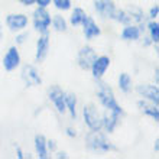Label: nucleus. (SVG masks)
<instances>
[{"label":"nucleus","instance_id":"obj_1","mask_svg":"<svg viewBox=\"0 0 159 159\" xmlns=\"http://www.w3.org/2000/svg\"><path fill=\"white\" fill-rule=\"evenodd\" d=\"M97 97L100 100L101 106L104 107L106 110H110L113 113L119 114V116H123L125 111L120 107V104L117 103L116 97H114L113 90L104 83H98V88H97Z\"/></svg>","mask_w":159,"mask_h":159},{"label":"nucleus","instance_id":"obj_2","mask_svg":"<svg viewBox=\"0 0 159 159\" xmlns=\"http://www.w3.org/2000/svg\"><path fill=\"white\" fill-rule=\"evenodd\" d=\"M85 143L87 146L91 149V151H96V152H110V151H116L117 148L111 145V142L107 140L104 134L98 132H90V133L85 136Z\"/></svg>","mask_w":159,"mask_h":159},{"label":"nucleus","instance_id":"obj_3","mask_svg":"<svg viewBox=\"0 0 159 159\" xmlns=\"http://www.w3.org/2000/svg\"><path fill=\"white\" fill-rule=\"evenodd\" d=\"M84 121H85V125L88 126V129L93 130V132H98L101 130L103 125H101V116L100 113L97 111L96 106L94 104H87L84 106Z\"/></svg>","mask_w":159,"mask_h":159},{"label":"nucleus","instance_id":"obj_4","mask_svg":"<svg viewBox=\"0 0 159 159\" xmlns=\"http://www.w3.org/2000/svg\"><path fill=\"white\" fill-rule=\"evenodd\" d=\"M51 26V15L45 7H39L34 12V28L38 32H46Z\"/></svg>","mask_w":159,"mask_h":159},{"label":"nucleus","instance_id":"obj_5","mask_svg":"<svg viewBox=\"0 0 159 159\" xmlns=\"http://www.w3.org/2000/svg\"><path fill=\"white\" fill-rule=\"evenodd\" d=\"M48 97L54 103L55 109L58 110V113L61 114L65 113V110H67V107H65V93L62 91V88L59 85H52L48 90Z\"/></svg>","mask_w":159,"mask_h":159},{"label":"nucleus","instance_id":"obj_6","mask_svg":"<svg viewBox=\"0 0 159 159\" xmlns=\"http://www.w3.org/2000/svg\"><path fill=\"white\" fill-rule=\"evenodd\" d=\"M96 58H97V54L91 46H83L78 52L77 61H78V65L81 70H90Z\"/></svg>","mask_w":159,"mask_h":159},{"label":"nucleus","instance_id":"obj_7","mask_svg":"<svg viewBox=\"0 0 159 159\" xmlns=\"http://www.w3.org/2000/svg\"><path fill=\"white\" fill-rule=\"evenodd\" d=\"M22 80L26 87H36L42 84V78L34 65H25L22 68Z\"/></svg>","mask_w":159,"mask_h":159},{"label":"nucleus","instance_id":"obj_8","mask_svg":"<svg viewBox=\"0 0 159 159\" xmlns=\"http://www.w3.org/2000/svg\"><path fill=\"white\" fill-rule=\"evenodd\" d=\"M28 16L23 13H12L6 17V25L12 32H20L28 26Z\"/></svg>","mask_w":159,"mask_h":159},{"label":"nucleus","instance_id":"obj_9","mask_svg":"<svg viewBox=\"0 0 159 159\" xmlns=\"http://www.w3.org/2000/svg\"><path fill=\"white\" fill-rule=\"evenodd\" d=\"M136 91L140 97L146 98L148 101H151L153 104L158 106L159 103V90L158 85H152V84H140L136 87Z\"/></svg>","mask_w":159,"mask_h":159},{"label":"nucleus","instance_id":"obj_10","mask_svg":"<svg viewBox=\"0 0 159 159\" xmlns=\"http://www.w3.org/2000/svg\"><path fill=\"white\" fill-rule=\"evenodd\" d=\"M20 64V55H19V51H17L16 46H10L6 52L3 58V67L6 71H13L16 70Z\"/></svg>","mask_w":159,"mask_h":159},{"label":"nucleus","instance_id":"obj_11","mask_svg":"<svg viewBox=\"0 0 159 159\" xmlns=\"http://www.w3.org/2000/svg\"><path fill=\"white\" fill-rule=\"evenodd\" d=\"M94 9L103 19H111L116 6L113 0H94Z\"/></svg>","mask_w":159,"mask_h":159},{"label":"nucleus","instance_id":"obj_12","mask_svg":"<svg viewBox=\"0 0 159 159\" xmlns=\"http://www.w3.org/2000/svg\"><path fill=\"white\" fill-rule=\"evenodd\" d=\"M109 67H110V58L106 57V55H101V57H97V58L94 59V62H93L90 70H91L94 78L100 80L101 77L106 74V71H107Z\"/></svg>","mask_w":159,"mask_h":159},{"label":"nucleus","instance_id":"obj_13","mask_svg":"<svg viewBox=\"0 0 159 159\" xmlns=\"http://www.w3.org/2000/svg\"><path fill=\"white\" fill-rule=\"evenodd\" d=\"M83 32H84V36L90 41V39L93 38H97V36H100L101 35V29L98 28V25H97L96 22L93 20V17H90L87 15V16L84 17L83 20Z\"/></svg>","mask_w":159,"mask_h":159},{"label":"nucleus","instance_id":"obj_14","mask_svg":"<svg viewBox=\"0 0 159 159\" xmlns=\"http://www.w3.org/2000/svg\"><path fill=\"white\" fill-rule=\"evenodd\" d=\"M48 51H49V34L46 30V32H42L36 42V61L38 62H42L46 58Z\"/></svg>","mask_w":159,"mask_h":159},{"label":"nucleus","instance_id":"obj_15","mask_svg":"<svg viewBox=\"0 0 159 159\" xmlns=\"http://www.w3.org/2000/svg\"><path fill=\"white\" fill-rule=\"evenodd\" d=\"M119 119L120 116L113 111H110V110H106V113L101 116V125L103 127L106 129L107 133H113L114 129H116V126L119 125Z\"/></svg>","mask_w":159,"mask_h":159},{"label":"nucleus","instance_id":"obj_16","mask_svg":"<svg viewBox=\"0 0 159 159\" xmlns=\"http://www.w3.org/2000/svg\"><path fill=\"white\" fill-rule=\"evenodd\" d=\"M138 107L140 109L143 114H146L149 117H152L155 121L159 120V110H158V106L153 104V103H148L145 100H139L138 101Z\"/></svg>","mask_w":159,"mask_h":159},{"label":"nucleus","instance_id":"obj_17","mask_svg":"<svg viewBox=\"0 0 159 159\" xmlns=\"http://www.w3.org/2000/svg\"><path fill=\"white\" fill-rule=\"evenodd\" d=\"M35 151L39 159H46L49 158L48 155V148H46V139L43 134H36L35 136Z\"/></svg>","mask_w":159,"mask_h":159},{"label":"nucleus","instance_id":"obj_18","mask_svg":"<svg viewBox=\"0 0 159 159\" xmlns=\"http://www.w3.org/2000/svg\"><path fill=\"white\" fill-rule=\"evenodd\" d=\"M142 35V30L139 26L134 25H126V28L121 30V39L123 41H138Z\"/></svg>","mask_w":159,"mask_h":159},{"label":"nucleus","instance_id":"obj_19","mask_svg":"<svg viewBox=\"0 0 159 159\" xmlns=\"http://www.w3.org/2000/svg\"><path fill=\"white\" fill-rule=\"evenodd\" d=\"M126 10L129 13L132 23H139L140 25L142 22H145V15H143V10L140 7H138V6H129Z\"/></svg>","mask_w":159,"mask_h":159},{"label":"nucleus","instance_id":"obj_20","mask_svg":"<svg viewBox=\"0 0 159 159\" xmlns=\"http://www.w3.org/2000/svg\"><path fill=\"white\" fill-rule=\"evenodd\" d=\"M65 107L70 110L71 117L75 120L77 119V97L72 93H65Z\"/></svg>","mask_w":159,"mask_h":159},{"label":"nucleus","instance_id":"obj_21","mask_svg":"<svg viewBox=\"0 0 159 159\" xmlns=\"http://www.w3.org/2000/svg\"><path fill=\"white\" fill-rule=\"evenodd\" d=\"M119 88L123 93H129L132 90V77L127 72H121L119 75Z\"/></svg>","mask_w":159,"mask_h":159},{"label":"nucleus","instance_id":"obj_22","mask_svg":"<svg viewBox=\"0 0 159 159\" xmlns=\"http://www.w3.org/2000/svg\"><path fill=\"white\" fill-rule=\"evenodd\" d=\"M85 16H87V13L84 12L81 7H74V10H72V13H71V23L74 26H80L83 23Z\"/></svg>","mask_w":159,"mask_h":159},{"label":"nucleus","instance_id":"obj_23","mask_svg":"<svg viewBox=\"0 0 159 159\" xmlns=\"http://www.w3.org/2000/svg\"><path fill=\"white\" fill-rule=\"evenodd\" d=\"M51 22H52V26L57 32H67V20L61 15H55Z\"/></svg>","mask_w":159,"mask_h":159},{"label":"nucleus","instance_id":"obj_24","mask_svg":"<svg viewBox=\"0 0 159 159\" xmlns=\"http://www.w3.org/2000/svg\"><path fill=\"white\" fill-rule=\"evenodd\" d=\"M148 29H149V34H151V41L158 43V41H159V23L152 19V22L148 25Z\"/></svg>","mask_w":159,"mask_h":159},{"label":"nucleus","instance_id":"obj_25","mask_svg":"<svg viewBox=\"0 0 159 159\" xmlns=\"http://www.w3.org/2000/svg\"><path fill=\"white\" fill-rule=\"evenodd\" d=\"M55 7L59 10H70L71 9V0H52Z\"/></svg>","mask_w":159,"mask_h":159},{"label":"nucleus","instance_id":"obj_26","mask_svg":"<svg viewBox=\"0 0 159 159\" xmlns=\"http://www.w3.org/2000/svg\"><path fill=\"white\" fill-rule=\"evenodd\" d=\"M158 13H159V7H158V4H155V6H152L151 7L149 17H151V19H156V17H158Z\"/></svg>","mask_w":159,"mask_h":159},{"label":"nucleus","instance_id":"obj_27","mask_svg":"<svg viewBox=\"0 0 159 159\" xmlns=\"http://www.w3.org/2000/svg\"><path fill=\"white\" fill-rule=\"evenodd\" d=\"M29 35L26 34V32H23V34H20V35H17L16 36V43L17 45H20V43H23V42L26 41V38H28Z\"/></svg>","mask_w":159,"mask_h":159},{"label":"nucleus","instance_id":"obj_28","mask_svg":"<svg viewBox=\"0 0 159 159\" xmlns=\"http://www.w3.org/2000/svg\"><path fill=\"white\" fill-rule=\"evenodd\" d=\"M46 148H48V151H51V152H54L55 149H57V142L55 140H46Z\"/></svg>","mask_w":159,"mask_h":159},{"label":"nucleus","instance_id":"obj_29","mask_svg":"<svg viewBox=\"0 0 159 159\" xmlns=\"http://www.w3.org/2000/svg\"><path fill=\"white\" fill-rule=\"evenodd\" d=\"M35 3H38L39 7H46V6L51 4V0H36Z\"/></svg>","mask_w":159,"mask_h":159},{"label":"nucleus","instance_id":"obj_30","mask_svg":"<svg viewBox=\"0 0 159 159\" xmlns=\"http://www.w3.org/2000/svg\"><path fill=\"white\" fill-rule=\"evenodd\" d=\"M19 2H20L23 6H32V4H34L36 0H19Z\"/></svg>","mask_w":159,"mask_h":159},{"label":"nucleus","instance_id":"obj_31","mask_svg":"<svg viewBox=\"0 0 159 159\" xmlns=\"http://www.w3.org/2000/svg\"><path fill=\"white\" fill-rule=\"evenodd\" d=\"M67 134H68V136H71V138H75V136H77L75 130L71 129V127H68V129H67Z\"/></svg>","mask_w":159,"mask_h":159},{"label":"nucleus","instance_id":"obj_32","mask_svg":"<svg viewBox=\"0 0 159 159\" xmlns=\"http://www.w3.org/2000/svg\"><path fill=\"white\" fill-rule=\"evenodd\" d=\"M16 153H17V158L19 159H23V152H22L20 148H16Z\"/></svg>","mask_w":159,"mask_h":159},{"label":"nucleus","instance_id":"obj_33","mask_svg":"<svg viewBox=\"0 0 159 159\" xmlns=\"http://www.w3.org/2000/svg\"><path fill=\"white\" fill-rule=\"evenodd\" d=\"M57 158H68L67 156V153H65V152H58V153H57Z\"/></svg>","mask_w":159,"mask_h":159},{"label":"nucleus","instance_id":"obj_34","mask_svg":"<svg viewBox=\"0 0 159 159\" xmlns=\"http://www.w3.org/2000/svg\"><path fill=\"white\" fill-rule=\"evenodd\" d=\"M3 38V28H2V23H0V41Z\"/></svg>","mask_w":159,"mask_h":159},{"label":"nucleus","instance_id":"obj_35","mask_svg":"<svg viewBox=\"0 0 159 159\" xmlns=\"http://www.w3.org/2000/svg\"><path fill=\"white\" fill-rule=\"evenodd\" d=\"M158 143H159V140H156V142H155V151L156 152H158Z\"/></svg>","mask_w":159,"mask_h":159}]
</instances>
